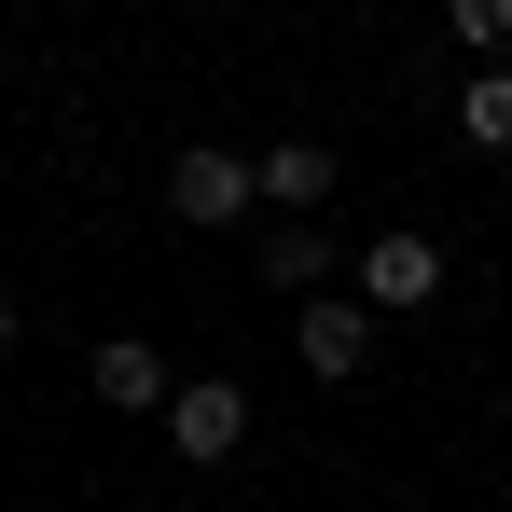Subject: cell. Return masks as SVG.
<instances>
[{
	"label": "cell",
	"mask_w": 512,
	"mask_h": 512,
	"mask_svg": "<svg viewBox=\"0 0 512 512\" xmlns=\"http://www.w3.org/2000/svg\"><path fill=\"white\" fill-rule=\"evenodd\" d=\"M167 208H180V222H250V208H263V153H222V139L167 153Z\"/></svg>",
	"instance_id": "obj_1"
},
{
	"label": "cell",
	"mask_w": 512,
	"mask_h": 512,
	"mask_svg": "<svg viewBox=\"0 0 512 512\" xmlns=\"http://www.w3.org/2000/svg\"><path fill=\"white\" fill-rule=\"evenodd\" d=\"M236 443H250V388H236V374H180V402H167V457L222 471Z\"/></svg>",
	"instance_id": "obj_2"
},
{
	"label": "cell",
	"mask_w": 512,
	"mask_h": 512,
	"mask_svg": "<svg viewBox=\"0 0 512 512\" xmlns=\"http://www.w3.org/2000/svg\"><path fill=\"white\" fill-rule=\"evenodd\" d=\"M360 305H374V319H416V305H443V236L388 222V236L360 250Z\"/></svg>",
	"instance_id": "obj_3"
},
{
	"label": "cell",
	"mask_w": 512,
	"mask_h": 512,
	"mask_svg": "<svg viewBox=\"0 0 512 512\" xmlns=\"http://www.w3.org/2000/svg\"><path fill=\"white\" fill-rule=\"evenodd\" d=\"M374 333H388V319H374V305H360V291H319V305H305V319H291V360H305V374H319V388H346V374H360V360H374Z\"/></svg>",
	"instance_id": "obj_4"
},
{
	"label": "cell",
	"mask_w": 512,
	"mask_h": 512,
	"mask_svg": "<svg viewBox=\"0 0 512 512\" xmlns=\"http://www.w3.org/2000/svg\"><path fill=\"white\" fill-rule=\"evenodd\" d=\"M97 402H111V416H167L180 402V374H167V346H139V333H97Z\"/></svg>",
	"instance_id": "obj_5"
},
{
	"label": "cell",
	"mask_w": 512,
	"mask_h": 512,
	"mask_svg": "<svg viewBox=\"0 0 512 512\" xmlns=\"http://www.w3.org/2000/svg\"><path fill=\"white\" fill-rule=\"evenodd\" d=\"M263 208H291V222L333 208V139H277V153H263Z\"/></svg>",
	"instance_id": "obj_6"
},
{
	"label": "cell",
	"mask_w": 512,
	"mask_h": 512,
	"mask_svg": "<svg viewBox=\"0 0 512 512\" xmlns=\"http://www.w3.org/2000/svg\"><path fill=\"white\" fill-rule=\"evenodd\" d=\"M263 277H277L291 305H319V291H333V236H319V222H263Z\"/></svg>",
	"instance_id": "obj_7"
},
{
	"label": "cell",
	"mask_w": 512,
	"mask_h": 512,
	"mask_svg": "<svg viewBox=\"0 0 512 512\" xmlns=\"http://www.w3.org/2000/svg\"><path fill=\"white\" fill-rule=\"evenodd\" d=\"M457 139L471 153H512V70H471L457 84Z\"/></svg>",
	"instance_id": "obj_8"
},
{
	"label": "cell",
	"mask_w": 512,
	"mask_h": 512,
	"mask_svg": "<svg viewBox=\"0 0 512 512\" xmlns=\"http://www.w3.org/2000/svg\"><path fill=\"white\" fill-rule=\"evenodd\" d=\"M443 28H457V56H471V70H512V0H457Z\"/></svg>",
	"instance_id": "obj_9"
},
{
	"label": "cell",
	"mask_w": 512,
	"mask_h": 512,
	"mask_svg": "<svg viewBox=\"0 0 512 512\" xmlns=\"http://www.w3.org/2000/svg\"><path fill=\"white\" fill-rule=\"evenodd\" d=\"M0 346H14V291H0Z\"/></svg>",
	"instance_id": "obj_10"
}]
</instances>
